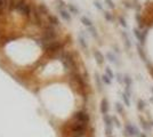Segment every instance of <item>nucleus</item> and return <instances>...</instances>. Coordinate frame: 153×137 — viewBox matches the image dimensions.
<instances>
[{
    "label": "nucleus",
    "instance_id": "1",
    "mask_svg": "<svg viewBox=\"0 0 153 137\" xmlns=\"http://www.w3.org/2000/svg\"><path fill=\"white\" fill-rule=\"evenodd\" d=\"M61 61H62L63 65H64V69L66 71L73 73L75 71V63H74V58L72 56L71 53H65L61 56Z\"/></svg>",
    "mask_w": 153,
    "mask_h": 137
},
{
    "label": "nucleus",
    "instance_id": "2",
    "mask_svg": "<svg viewBox=\"0 0 153 137\" xmlns=\"http://www.w3.org/2000/svg\"><path fill=\"white\" fill-rule=\"evenodd\" d=\"M15 9L17 10L18 13L23 14L24 16H26L27 18L31 17V7L29 5H26L24 0H18L16 1V5H15Z\"/></svg>",
    "mask_w": 153,
    "mask_h": 137
},
{
    "label": "nucleus",
    "instance_id": "3",
    "mask_svg": "<svg viewBox=\"0 0 153 137\" xmlns=\"http://www.w3.org/2000/svg\"><path fill=\"white\" fill-rule=\"evenodd\" d=\"M86 125H87V123H82V122L75 121L73 125H72V127H71V131L73 132V135L75 137L81 136V135H84V132H85Z\"/></svg>",
    "mask_w": 153,
    "mask_h": 137
},
{
    "label": "nucleus",
    "instance_id": "4",
    "mask_svg": "<svg viewBox=\"0 0 153 137\" xmlns=\"http://www.w3.org/2000/svg\"><path fill=\"white\" fill-rule=\"evenodd\" d=\"M56 38V31L54 30V27L53 26H47L45 27L44 30V38L42 39L45 41H47V42H53V40Z\"/></svg>",
    "mask_w": 153,
    "mask_h": 137
},
{
    "label": "nucleus",
    "instance_id": "5",
    "mask_svg": "<svg viewBox=\"0 0 153 137\" xmlns=\"http://www.w3.org/2000/svg\"><path fill=\"white\" fill-rule=\"evenodd\" d=\"M31 15H32L33 22H34L35 25L38 26H42V17H41V13H40L39 8L35 7H31Z\"/></svg>",
    "mask_w": 153,
    "mask_h": 137
},
{
    "label": "nucleus",
    "instance_id": "6",
    "mask_svg": "<svg viewBox=\"0 0 153 137\" xmlns=\"http://www.w3.org/2000/svg\"><path fill=\"white\" fill-rule=\"evenodd\" d=\"M46 52H48V53H57L58 50H61L62 49V45L59 42H57V41H54V42H49L47 46H46Z\"/></svg>",
    "mask_w": 153,
    "mask_h": 137
},
{
    "label": "nucleus",
    "instance_id": "7",
    "mask_svg": "<svg viewBox=\"0 0 153 137\" xmlns=\"http://www.w3.org/2000/svg\"><path fill=\"white\" fill-rule=\"evenodd\" d=\"M74 120L82 122V123H87L89 121V115L86 112H84V111H79V112H76L74 114Z\"/></svg>",
    "mask_w": 153,
    "mask_h": 137
},
{
    "label": "nucleus",
    "instance_id": "8",
    "mask_svg": "<svg viewBox=\"0 0 153 137\" xmlns=\"http://www.w3.org/2000/svg\"><path fill=\"white\" fill-rule=\"evenodd\" d=\"M104 119V123H105V128H106V134L111 135L112 132V118L109 114H104L103 115Z\"/></svg>",
    "mask_w": 153,
    "mask_h": 137
},
{
    "label": "nucleus",
    "instance_id": "9",
    "mask_svg": "<svg viewBox=\"0 0 153 137\" xmlns=\"http://www.w3.org/2000/svg\"><path fill=\"white\" fill-rule=\"evenodd\" d=\"M125 135H129V136H139V131L138 129H137V127H135V126H131V125H127L126 126V130H125L124 132Z\"/></svg>",
    "mask_w": 153,
    "mask_h": 137
},
{
    "label": "nucleus",
    "instance_id": "10",
    "mask_svg": "<svg viewBox=\"0 0 153 137\" xmlns=\"http://www.w3.org/2000/svg\"><path fill=\"white\" fill-rule=\"evenodd\" d=\"M58 13H59V15H61V17L64 21L71 22V13H70L69 10L64 9V8H62V7H58Z\"/></svg>",
    "mask_w": 153,
    "mask_h": 137
},
{
    "label": "nucleus",
    "instance_id": "11",
    "mask_svg": "<svg viewBox=\"0 0 153 137\" xmlns=\"http://www.w3.org/2000/svg\"><path fill=\"white\" fill-rule=\"evenodd\" d=\"M107 111H109V102L106 98H103L101 102V112L104 114H107Z\"/></svg>",
    "mask_w": 153,
    "mask_h": 137
},
{
    "label": "nucleus",
    "instance_id": "12",
    "mask_svg": "<svg viewBox=\"0 0 153 137\" xmlns=\"http://www.w3.org/2000/svg\"><path fill=\"white\" fill-rule=\"evenodd\" d=\"M94 56H95V60H96L97 64L102 65L104 63V56L99 50H94Z\"/></svg>",
    "mask_w": 153,
    "mask_h": 137
},
{
    "label": "nucleus",
    "instance_id": "13",
    "mask_svg": "<svg viewBox=\"0 0 153 137\" xmlns=\"http://www.w3.org/2000/svg\"><path fill=\"white\" fill-rule=\"evenodd\" d=\"M78 40H79V43H80V46L82 47V49H85V52H87V49H88V45H87L86 38L84 37L82 33H80V34L78 35Z\"/></svg>",
    "mask_w": 153,
    "mask_h": 137
},
{
    "label": "nucleus",
    "instance_id": "14",
    "mask_svg": "<svg viewBox=\"0 0 153 137\" xmlns=\"http://www.w3.org/2000/svg\"><path fill=\"white\" fill-rule=\"evenodd\" d=\"M15 5H16L15 0H5V9L7 10L15 9Z\"/></svg>",
    "mask_w": 153,
    "mask_h": 137
},
{
    "label": "nucleus",
    "instance_id": "15",
    "mask_svg": "<svg viewBox=\"0 0 153 137\" xmlns=\"http://www.w3.org/2000/svg\"><path fill=\"white\" fill-rule=\"evenodd\" d=\"M133 32H134V34H135V37L137 38V39H138L139 42L143 43V45H144V41H145V39H144L143 35H142V32H139V30H138V29H136V27L133 30Z\"/></svg>",
    "mask_w": 153,
    "mask_h": 137
},
{
    "label": "nucleus",
    "instance_id": "16",
    "mask_svg": "<svg viewBox=\"0 0 153 137\" xmlns=\"http://www.w3.org/2000/svg\"><path fill=\"white\" fill-rule=\"evenodd\" d=\"M106 57H107V60H109L111 63H114V64H118V58H117V56L113 54V53L109 52L107 54H106Z\"/></svg>",
    "mask_w": 153,
    "mask_h": 137
},
{
    "label": "nucleus",
    "instance_id": "17",
    "mask_svg": "<svg viewBox=\"0 0 153 137\" xmlns=\"http://www.w3.org/2000/svg\"><path fill=\"white\" fill-rule=\"evenodd\" d=\"M80 21H81V23L85 25V26H87V27L93 26V22H91V21L89 20L87 16H82V17L80 18Z\"/></svg>",
    "mask_w": 153,
    "mask_h": 137
},
{
    "label": "nucleus",
    "instance_id": "18",
    "mask_svg": "<svg viewBox=\"0 0 153 137\" xmlns=\"http://www.w3.org/2000/svg\"><path fill=\"white\" fill-rule=\"evenodd\" d=\"M67 9H69V12L71 13V14H74V15H78V14H79V9H78L74 5H72V4H69V5H67Z\"/></svg>",
    "mask_w": 153,
    "mask_h": 137
},
{
    "label": "nucleus",
    "instance_id": "19",
    "mask_svg": "<svg viewBox=\"0 0 153 137\" xmlns=\"http://www.w3.org/2000/svg\"><path fill=\"white\" fill-rule=\"evenodd\" d=\"M122 37H124V39H125V43H126L127 49H129V48L131 47V42H130V39H129L127 32H125V31H124V32H122Z\"/></svg>",
    "mask_w": 153,
    "mask_h": 137
},
{
    "label": "nucleus",
    "instance_id": "20",
    "mask_svg": "<svg viewBox=\"0 0 153 137\" xmlns=\"http://www.w3.org/2000/svg\"><path fill=\"white\" fill-rule=\"evenodd\" d=\"M95 80H96V83H97V87H98V90L99 92H102V77H99L98 73H95Z\"/></svg>",
    "mask_w": 153,
    "mask_h": 137
},
{
    "label": "nucleus",
    "instance_id": "21",
    "mask_svg": "<svg viewBox=\"0 0 153 137\" xmlns=\"http://www.w3.org/2000/svg\"><path fill=\"white\" fill-rule=\"evenodd\" d=\"M39 10H40V13H41V14L49 16V10H48V8L46 7V5H44V4H40V5H39Z\"/></svg>",
    "mask_w": 153,
    "mask_h": 137
},
{
    "label": "nucleus",
    "instance_id": "22",
    "mask_svg": "<svg viewBox=\"0 0 153 137\" xmlns=\"http://www.w3.org/2000/svg\"><path fill=\"white\" fill-rule=\"evenodd\" d=\"M137 52H138V54H139V56H141V58H142V60H143L144 62L148 63V62H147V57H146L145 53L143 52V49H142V47H141V46H138V47H137Z\"/></svg>",
    "mask_w": 153,
    "mask_h": 137
},
{
    "label": "nucleus",
    "instance_id": "23",
    "mask_svg": "<svg viewBox=\"0 0 153 137\" xmlns=\"http://www.w3.org/2000/svg\"><path fill=\"white\" fill-rule=\"evenodd\" d=\"M48 20H49V22L52 23L53 25H59V24H61V22H59V20L56 17V16L49 15V16H48Z\"/></svg>",
    "mask_w": 153,
    "mask_h": 137
},
{
    "label": "nucleus",
    "instance_id": "24",
    "mask_svg": "<svg viewBox=\"0 0 153 137\" xmlns=\"http://www.w3.org/2000/svg\"><path fill=\"white\" fill-rule=\"evenodd\" d=\"M122 100H124L126 106H130V100H129V96L126 94V93H124V94H122Z\"/></svg>",
    "mask_w": 153,
    "mask_h": 137
},
{
    "label": "nucleus",
    "instance_id": "25",
    "mask_svg": "<svg viewBox=\"0 0 153 137\" xmlns=\"http://www.w3.org/2000/svg\"><path fill=\"white\" fill-rule=\"evenodd\" d=\"M88 32L90 33V34L93 35L94 38H98V34H97V31H96V29H95L94 26L88 27Z\"/></svg>",
    "mask_w": 153,
    "mask_h": 137
},
{
    "label": "nucleus",
    "instance_id": "26",
    "mask_svg": "<svg viewBox=\"0 0 153 137\" xmlns=\"http://www.w3.org/2000/svg\"><path fill=\"white\" fill-rule=\"evenodd\" d=\"M111 78L109 77V75H106V74H104V75H102V81L104 82V83H106V85H111Z\"/></svg>",
    "mask_w": 153,
    "mask_h": 137
},
{
    "label": "nucleus",
    "instance_id": "27",
    "mask_svg": "<svg viewBox=\"0 0 153 137\" xmlns=\"http://www.w3.org/2000/svg\"><path fill=\"white\" fill-rule=\"evenodd\" d=\"M124 81L125 83H126V86H129V87H131V82H133V80H131V78L129 77V75H125L124 77Z\"/></svg>",
    "mask_w": 153,
    "mask_h": 137
},
{
    "label": "nucleus",
    "instance_id": "28",
    "mask_svg": "<svg viewBox=\"0 0 153 137\" xmlns=\"http://www.w3.org/2000/svg\"><path fill=\"white\" fill-rule=\"evenodd\" d=\"M104 17H105L106 21H109V22H112L113 21V16L110 12H104Z\"/></svg>",
    "mask_w": 153,
    "mask_h": 137
},
{
    "label": "nucleus",
    "instance_id": "29",
    "mask_svg": "<svg viewBox=\"0 0 153 137\" xmlns=\"http://www.w3.org/2000/svg\"><path fill=\"white\" fill-rule=\"evenodd\" d=\"M105 74H106V75H109V77L111 78V79H113V78H114L113 72H112V70L110 69L109 66H106V69H105Z\"/></svg>",
    "mask_w": 153,
    "mask_h": 137
},
{
    "label": "nucleus",
    "instance_id": "30",
    "mask_svg": "<svg viewBox=\"0 0 153 137\" xmlns=\"http://www.w3.org/2000/svg\"><path fill=\"white\" fill-rule=\"evenodd\" d=\"M139 120H141V125H142V127H143L145 130H148V125H147V122H146L142 117L139 118Z\"/></svg>",
    "mask_w": 153,
    "mask_h": 137
},
{
    "label": "nucleus",
    "instance_id": "31",
    "mask_svg": "<svg viewBox=\"0 0 153 137\" xmlns=\"http://www.w3.org/2000/svg\"><path fill=\"white\" fill-rule=\"evenodd\" d=\"M119 22H120L121 26H124L125 29H126V27L128 26V25H127V22H126V20H125V18L122 17V16H121V17H119Z\"/></svg>",
    "mask_w": 153,
    "mask_h": 137
},
{
    "label": "nucleus",
    "instance_id": "32",
    "mask_svg": "<svg viewBox=\"0 0 153 137\" xmlns=\"http://www.w3.org/2000/svg\"><path fill=\"white\" fill-rule=\"evenodd\" d=\"M94 6H95V7H96L98 10H103V6H102L101 3H99V1H97V0H95V1H94Z\"/></svg>",
    "mask_w": 153,
    "mask_h": 137
},
{
    "label": "nucleus",
    "instance_id": "33",
    "mask_svg": "<svg viewBox=\"0 0 153 137\" xmlns=\"http://www.w3.org/2000/svg\"><path fill=\"white\" fill-rule=\"evenodd\" d=\"M137 107H138L139 111H142V110H143L144 107H145V104H144V102H143L142 100H139V101H138V106H137Z\"/></svg>",
    "mask_w": 153,
    "mask_h": 137
},
{
    "label": "nucleus",
    "instance_id": "34",
    "mask_svg": "<svg viewBox=\"0 0 153 137\" xmlns=\"http://www.w3.org/2000/svg\"><path fill=\"white\" fill-rule=\"evenodd\" d=\"M105 3H106V5L109 6L110 8H114V7H116V5H114V3L112 1V0H105Z\"/></svg>",
    "mask_w": 153,
    "mask_h": 137
},
{
    "label": "nucleus",
    "instance_id": "35",
    "mask_svg": "<svg viewBox=\"0 0 153 137\" xmlns=\"http://www.w3.org/2000/svg\"><path fill=\"white\" fill-rule=\"evenodd\" d=\"M112 121H113L114 123H116V126H117V127H118V128H120V127H121V125H120V121H119V120L117 119L116 117H113V118H112Z\"/></svg>",
    "mask_w": 153,
    "mask_h": 137
},
{
    "label": "nucleus",
    "instance_id": "36",
    "mask_svg": "<svg viewBox=\"0 0 153 137\" xmlns=\"http://www.w3.org/2000/svg\"><path fill=\"white\" fill-rule=\"evenodd\" d=\"M116 107H117V111H118L119 113H122V105H121L120 103H117Z\"/></svg>",
    "mask_w": 153,
    "mask_h": 137
},
{
    "label": "nucleus",
    "instance_id": "37",
    "mask_svg": "<svg viewBox=\"0 0 153 137\" xmlns=\"http://www.w3.org/2000/svg\"><path fill=\"white\" fill-rule=\"evenodd\" d=\"M5 9V0H0V12Z\"/></svg>",
    "mask_w": 153,
    "mask_h": 137
},
{
    "label": "nucleus",
    "instance_id": "38",
    "mask_svg": "<svg viewBox=\"0 0 153 137\" xmlns=\"http://www.w3.org/2000/svg\"><path fill=\"white\" fill-rule=\"evenodd\" d=\"M117 80H118L119 82H122V81H124V79H122V75H121L120 73H118V74H117Z\"/></svg>",
    "mask_w": 153,
    "mask_h": 137
},
{
    "label": "nucleus",
    "instance_id": "39",
    "mask_svg": "<svg viewBox=\"0 0 153 137\" xmlns=\"http://www.w3.org/2000/svg\"><path fill=\"white\" fill-rule=\"evenodd\" d=\"M113 49H114V52H117V53H119V48L117 47V46H113Z\"/></svg>",
    "mask_w": 153,
    "mask_h": 137
},
{
    "label": "nucleus",
    "instance_id": "40",
    "mask_svg": "<svg viewBox=\"0 0 153 137\" xmlns=\"http://www.w3.org/2000/svg\"><path fill=\"white\" fill-rule=\"evenodd\" d=\"M139 137H146V136H145V135L143 134V135H139Z\"/></svg>",
    "mask_w": 153,
    "mask_h": 137
},
{
    "label": "nucleus",
    "instance_id": "41",
    "mask_svg": "<svg viewBox=\"0 0 153 137\" xmlns=\"http://www.w3.org/2000/svg\"><path fill=\"white\" fill-rule=\"evenodd\" d=\"M150 125H151V126H153V120H152V121L150 122Z\"/></svg>",
    "mask_w": 153,
    "mask_h": 137
},
{
    "label": "nucleus",
    "instance_id": "42",
    "mask_svg": "<svg viewBox=\"0 0 153 137\" xmlns=\"http://www.w3.org/2000/svg\"><path fill=\"white\" fill-rule=\"evenodd\" d=\"M152 92H153V88H152Z\"/></svg>",
    "mask_w": 153,
    "mask_h": 137
}]
</instances>
